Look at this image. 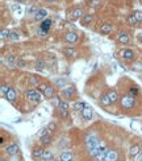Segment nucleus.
<instances>
[{
    "label": "nucleus",
    "mask_w": 142,
    "mask_h": 161,
    "mask_svg": "<svg viewBox=\"0 0 142 161\" xmlns=\"http://www.w3.org/2000/svg\"><path fill=\"white\" fill-rule=\"evenodd\" d=\"M57 108L61 110V111H70V102L66 100V99H62Z\"/></svg>",
    "instance_id": "c756f323"
},
{
    "label": "nucleus",
    "mask_w": 142,
    "mask_h": 161,
    "mask_svg": "<svg viewBox=\"0 0 142 161\" xmlns=\"http://www.w3.org/2000/svg\"><path fill=\"white\" fill-rule=\"evenodd\" d=\"M120 56L124 61L126 62H133L136 60V52L130 48H124V49L120 50Z\"/></svg>",
    "instance_id": "0eeeda50"
},
{
    "label": "nucleus",
    "mask_w": 142,
    "mask_h": 161,
    "mask_svg": "<svg viewBox=\"0 0 142 161\" xmlns=\"http://www.w3.org/2000/svg\"><path fill=\"white\" fill-rule=\"evenodd\" d=\"M17 4H22V3H25V0H14Z\"/></svg>",
    "instance_id": "8fccbe9b"
},
{
    "label": "nucleus",
    "mask_w": 142,
    "mask_h": 161,
    "mask_svg": "<svg viewBox=\"0 0 142 161\" xmlns=\"http://www.w3.org/2000/svg\"><path fill=\"white\" fill-rule=\"evenodd\" d=\"M28 66V61L22 60V58H17V62H16V67L18 69H24V67Z\"/></svg>",
    "instance_id": "c9c22d12"
},
{
    "label": "nucleus",
    "mask_w": 142,
    "mask_h": 161,
    "mask_svg": "<svg viewBox=\"0 0 142 161\" xmlns=\"http://www.w3.org/2000/svg\"><path fill=\"white\" fill-rule=\"evenodd\" d=\"M38 9H40V8H38L37 6H32L30 8L28 9V15H32V16L34 17V15L37 13V11H38Z\"/></svg>",
    "instance_id": "37998d69"
},
{
    "label": "nucleus",
    "mask_w": 142,
    "mask_h": 161,
    "mask_svg": "<svg viewBox=\"0 0 142 161\" xmlns=\"http://www.w3.org/2000/svg\"><path fill=\"white\" fill-rule=\"evenodd\" d=\"M112 31H113V25H112V23H104V24H101L99 32L103 36H108L109 33H112Z\"/></svg>",
    "instance_id": "4468645a"
},
{
    "label": "nucleus",
    "mask_w": 142,
    "mask_h": 161,
    "mask_svg": "<svg viewBox=\"0 0 142 161\" xmlns=\"http://www.w3.org/2000/svg\"><path fill=\"white\" fill-rule=\"evenodd\" d=\"M46 127L49 128V131H50L51 133H54L55 131H57V128H58V125H57V123H55V121H50V123H49Z\"/></svg>",
    "instance_id": "a19ab883"
},
{
    "label": "nucleus",
    "mask_w": 142,
    "mask_h": 161,
    "mask_svg": "<svg viewBox=\"0 0 142 161\" xmlns=\"http://www.w3.org/2000/svg\"><path fill=\"white\" fill-rule=\"evenodd\" d=\"M9 36H11V31H9V29L3 28V29H2V32H0V37H2V40H6V38H9Z\"/></svg>",
    "instance_id": "e433bc0d"
},
{
    "label": "nucleus",
    "mask_w": 142,
    "mask_h": 161,
    "mask_svg": "<svg viewBox=\"0 0 142 161\" xmlns=\"http://www.w3.org/2000/svg\"><path fill=\"white\" fill-rule=\"evenodd\" d=\"M33 19H34L36 21H43L45 19H47V11H46L45 8H40V9L37 11V13L34 15Z\"/></svg>",
    "instance_id": "f3484780"
},
{
    "label": "nucleus",
    "mask_w": 142,
    "mask_h": 161,
    "mask_svg": "<svg viewBox=\"0 0 142 161\" xmlns=\"http://www.w3.org/2000/svg\"><path fill=\"white\" fill-rule=\"evenodd\" d=\"M99 103H100V106H103V107H108V106L112 104V103H111L109 96H108V92H104V94H101V95H100Z\"/></svg>",
    "instance_id": "b1692460"
},
{
    "label": "nucleus",
    "mask_w": 142,
    "mask_h": 161,
    "mask_svg": "<svg viewBox=\"0 0 142 161\" xmlns=\"http://www.w3.org/2000/svg\"><path fill=\"white\" fill-rule=\"evenodd\" d=\"M6 62H7L8 67H11V69H13V67H16L17 58H16V56H13V54H9V56H7V58H6Z\"/></svg>",
    "instance_id": "c85d7f7f"
},
{
    "label": "nucleus",
    "mask_w": 142,
    "mask_h": 161,
    "mask_svg": "<svg viewBox=\"0 0 142 161\" xmlns=\"http://www.w3.org/2000/svg\"><path fill=\"white\" fill-rule=\"evenodd\" d=\"M116 41L121 44V45H128V44L130 42V36L129 33L126 31H120L119 33L116 35Z\"/></svg>",
    "instance_id": "6e6552de"
},
{
    "label": "nucleus",
    "mask_w": 142,
    "mask_h": 161,
    "mask_svg": "<svg viewBox=\"0 0 142 161\" xmlns=\"http://www.w3.org/2000/svg\"><path fill=\"white\" fill-rule=\"evenodd\" d=\"M80 115H82L83 120H91L92 116H94V110H92L90 106H87L86 108L80 112Z\"/></svg>",
    "instance_id": "412c9836"
},
{
    "label": "nucleus",
    "mask_w": 142,
    "mask_h": 161,
    "mask_svg": "<svg viewBox=\"0 0 142 161\" xmlns=\"http://www.w3.org/2000/svg\"><path fill=\"white\" fill-rule=\"evenodd\" d=\"M18 38H20V35H18V32H17V31H12V32H11V36H9V40L17 41Z\"/></svg>",
    "instance_id": "79ce46f5"
},
{
    "label": "nucleus",
    "mask_w": 142,
    "mask_h": 161,
    "mask_svg": "<svg viewBox=\"0 0 142 161\" xmlns=\"http://www.w3.org/2000/svg\"><path fill=\"white\" fill-rule=\"evenodd\" d=\"M63 54H65L67 58H75L78 56V50L75 49L74 46H66L65 49H63Z\"/></svg>",
    "instance_id": "dca6fc26"
},
{
    "label": "nucleus",
    "mask_w": 142,
    "mask_h": 161,
    "mask_svg": "<svg viewBox=\"0 0 142 161\" xmlns=\"http://www.w3.org/2000/svg\"><path fill=\"white\" fill-rule=\"evenodd\" d=\"M28 85L32 86V87H38L41 85V79L38 75H34V74H30L28 78Z\"/></svg>",
    "instance_id": "aec40b11"
},
{
    "label": "nucleus",
    "mask_w": 142,
    "mask_h": 161,
    "mask_svg": "<svg viewBox=\"0 0 142 161\" xmlns=\"http://www.w3.org/2000/svg\"><path fill=\"white\" fill-rule=\"evenodd\" d=\"M67 86V79L66 78H57V79H54V87H58V89H65V87Z\"/></svg>",
    "instance_id": "bb28decb"
},
{
    "label": "nucleus",
    "mask_w": 142,
    "mask_h": 161,
    "mask_svg": "<svg viewBox=\"0 0 142 161\" xmlns=\"http://www.w3.org/2000/svg\"><path fill=\"white\" fill-rule=\"evenodd\" d=\"M45 67H46V63L42 58H37V60L34 61V69H36L37 71H43Z\"/></svg>",
    "instance_id": "a878e982"
},
{
    "label": "nucleus",
    "mask_w": 142,
    "mask_h": 161,
    "mask_svg": "<svg viewBox=\"0 0 142 161\" xmlns=\"http://www.w3.org/2000/svg\"><path fill=\"white\" fill-rule=\"evenodd\" d=\"M59 161H74V152L72 150H63L59 156Z\"/></svg>",
    "instance_id": "4be33fe9"
},
{
    "label": "nucleus",
    "mask_w": 142,
    "mask_h": 161,
    "mask_svg": "<svg viewBox=\"0 0 142 161\" xmlns=\"http://www.w3.org/2000/svg\"><path fill=\"white\" fill-rule=\"evenodd\" d=\"M25 98L29 100V102H32V103H34V104H37V103H40L41 102V92L38 91V90H36V89H28V90H25Z\"/></svg>",
    "instance_id": "7ed1b4c3"
},
{
    "label": "nucleus",
    "mask_w": 142,
    "mask_h": 161,
    "mask_svg": "<svg viewBox=\"0 0 142 161\" xmlns=\"http://www.w3.org/2000/svg\"><path fill=\"white\" fill-rule=\"evenodd\" d=\"M58 115H59L61 119L66 120V119H68V116H70V111H61V110H58Z\"/></svg>",
    "instance_id": "ea45409f"
},
{
    "label": "nucleus",
    "mask_w": 142,
    "mask_h": 161,
    "mask_svg": "<svg viewBox=\"0 0 142 161\" xmlns=\"http://www.w3.org/2000/svg\"><path fill=\"white\" fill-rule=\"evenodd\" d=\"M141 152H142L141 145H140V144H137V143H134V144H132L130 147H129V149H128V156H129V159H130V160H134V159H136L137 156H138Z\"/></svg>",
    "instance_id": "1a4fd4ad"
},
{
    "label": "nucleus",
    "mask_w": 142,
    "mask_h": 161,
    "mask_svg": "<svg viewBox=\"0 0 142 161\" xmlns=\"http://www.w3.org/2000/svg\"><path fill=\"white\" fill-rule=\"evenodd\" d=\"M133 15L136 16V19H137V21H138V23L142 21V11H134Z\"/></svg>",
    "instance_id": "a18cd8bd"
},
{
    "label": "nucleus",
    "mask_w": 142,
    "mask_h": 161,
    "mask_svg": "<svg viewBox=\"0 0 142 161\" xmlns=\"http://www.w3.org/2000/svg\"><path fill=\"white\" fill-rule=\"evenodd\" d=\"M108 96H109V99H111V103L112 104H116L117 102L120 100V95H119V92H117L116 89H112L108 91Z\"/></svg>",
    "instance_id": "5701e85b"
},
{
    "label": "nucleus",
    "mask_w": 142,
    "mask_h": 161,
    "mask_svg": "<svg viewBox=\"0 0 142 161\" xmlns=\"http://www.w3.org/2000/svg\"><path fill=\"white\" fill-rule=\"evenodd\" d=\"M129 94H130V95H133L134 98H137V96L140 95V90H138V87H137V86H130V89H129Z\"/></svg>",
    "instance_id": "58836bf2"
},
{
    "label": "nucleus",
    "mask_w": 142,
    "mask_h": 161,
    "mask_svg": "<svg viewBox=\"0 0 142 161\" xmlns=\"http://www.w3.org/2000/svg\"><path fill=\"white\" fill-rule=\"evenodd\" d=\"M86 3H87L88 7H91V8H94V9L100 8L101 4H103L101 0H86Z\"/></svg>",
    "instance_id": "7c9ffc66"
},
{
    "label": "nucleus",
    "mask_w": 142,
    "mask_h": 161,
    "mask_svg": "<svg viewBox=\"0 0 142 161\" xmlns=\"http://www.w3.org/2000/svg\"><path fill=\"white\" fill-rule=\"evenodd\" d=\"M4 152L7 153V156H9V157H12V156H17V153L20 152V147H18L17 144H8L6 148H4Z\"/></svg>",
    "instance_id": "9d476101"
},
{
    "label": "nucleus",
    "mask_w": 142,
    "mask_h": 161,
    "mask_svg": "<svg viewBox=\"0 0 142 161\" xmlns=\"http://www.w3.org/2000/svg\"><path fill=\"white\" fill-rule=\"evenodd\" d=\"M0 161H7V160H6V159H2V160H0Z\"/></svg>",
    "instance_id": "3c124183"
},
{
    "label": "nucleus",
    "mask_w": 142,
    "mask_h": 161,
    "mask_svg": "<svg viewBox=\"0 0 142 161\" xmlns=\"http://www.w3.org/2000/svg\"><path fill=\"white\" fill-rule=\"evenodd\" d=\"M53 24H54V21H53L51 19H45L43 21H41V24H40V31L42 32V36H45L46 33L50 31L51 27H53Z\"/></svg>",
    "instance_id": "9b49d317"
},
{
    "label": "nucleus",
    "mask_w": 142,
    "mask_h": 161,
    "mask_svg": "<svg viewBox=\"0 0 142 161\" xmlns=\"http://www.w3.org/2000/svg\"><path fill=\"white\" fill-rule=\"evenodd\" d=\"M61 95H62L66 100L74 99L75 96H76V87H75L74 85H67L65 89L61 90Z\"/></svg>",
    "instance_id": "423d86ee"
},
{
    "label": "nucleus",
    "mask_w": 142,
    "mask_h": 161,
    "mask_svg": "<svg viewBox=\"0 0 142 161\" xmlns=\"http://www.w3.org/2000/svg\"><path fill=\"white\" fill-rule=\"evenodd\" d=\"M49 133H51V132H50V131H49L47 127H45V128H42V129L40 131V133H38V136H40V138H43V136H46V135H49Z\"/></svg>",
    "instance_id": "c03bdc74"
},
{
    "label": "nucleus",
    "mask_w": 142,
    "mask_h": 161,
    "mask_svg": "<svg viewBox=\"0 0 142 161\" xmlns=\"http://www.w3.org/2000/svg\"><path fill=\"white\" fill-rule=\"evenodd\" d=\"M119 104H120V108L122 111H132L137 104V98H134L133 95H130L129 92H126V94L120 96Z\"/></svg>",
    "instance_id": "f257e3e1"
},
{
    "label": "nucleus",
    "mask_w": 142,
    "mask_h": 161,
    "mask_svg": "<svg viewBox=\"0 0 142 161\" xmlns=\"http://www.w3.org/2000/svg\"><path fill=\"white\" fill-rule=\"evenodd\" d=\"M119 160H120V153L117 149H109L104 159V161H119Z\"/></svg>",
    "instance_id": "ddd939ff"
},
{
    "label": "nucleus",
    "mask_w": 142,
    "mask_h": 161,
    "mask_svg": "<svg viewBox=\"0 0 142 161\" xmlns=\"http://www.w3.org/2000/svg\"><path fill=\"white\" fill-rule=\"evenodd\" d=\"M42 95H43V98H45V99H49V100L54 99L55 98V87L51 86V85H47L45 91L42 92Z\"/></svg>",
    "instance_id": "f8f14e48"
},
{
    "label": "nucleus",
    "mask_w": 142,
    "mask_h": 161,
    "mask_svg": "<svg viewBox=\"0 0 142 161\" xmlns=\"http://www.w3.org/2000/svg\"><path fill=\"white\" fill-rule=\"evenodd\" d=\"M99 147H100V145H99ZM99 147L88 149V156H90V157H92V159H97V155H99Z\"/></svg>",
    "instance_id": "f704fd0d"
},
{
    "label": "nucleus",
    "mask_w": 142,
    "mask_h": 161,
    "mask_svg": "<svg viewBox=\"0 0 142 161\" xmlns=\"http://www.w3.org/2000/svg\"><path fill=\"white\" fill-rule=\"evenodd\" d=\"M94 20H95L94 13H86L84 16L82 17V25L83 27H88V25H91V24L94 23Z\"/></svg>",
    "instance_id": "a211bd4d"
},
{
    "label": "nucleus",
    "mask_w": 142,
    "mask_h": 161,
    "mask_svg": "<svg viewBox=\"0 0 142 161\" xmlns=\"http://www.w3.org/2000/svg\"><path fill=\"white\" fill-rule=\"evenodd\" d=\"M63 41H65L67 45H74V44L79 42V33L75 31H67L65 35H63Z\"/></svg>",
    "instance_id": "20e7f679"
},
{
    "label": "nucleus",
    "mask_w": 142,
    "mask_h": 161,
    "mask_svg": "<svg viewBox=\"0 0 142 161\" xmlns=\"http://www.w3.org/2000/svg\"><path fill=\"white\" fill-rule=\"evenodd\" d=\"M9 89H11V86H8L6 83H3L2 87H0V92H2V96L3 98H6V95H7V92L9 91Z\"/></svg>",
    "instance_id": "4c0bfd02"
},
{
    "label": "nucleus",
    "mask_w": 142,
    "mask_h": 161,
    "mask_svg": "<svg viewBox=\"0 0 142 161\" xmlns=\"http://www.w3.org/2000/svg\"><path fill=\"white\" fill-rule=\"evenodd\" d=\"M84 144L87 145L88 149H91V148H97V147L100 145V139H99V136H97L96 133L90 132V133L86 135V138H84Z\"/></svg>",
    "instance_id": "f03ea898"
},
{
    "label": "nucleus",
    "mask_w": 142,
    "mask_h": 161,
    "mask_svg": "<svg viewBox=\"0 0 142 161\" xmlns=\"http://www.w3.org/2000/svg\"><path fill=\"white\" fill-rule=\"evenodd\" d=\"M43 152H45V149H43L42 145H40V147H34L33 150H32V157L34 160H42Z\"/></svg>",
    "instance_id": "2eb2a0df"
},
{
    "label": "nucleus",
    "mask_w": 142,
    "mask_h": 161,
    "mask_svg": "<svg viewBox=\"0 0 142 161\" xmlns=\"http://www.w3.org/2000/svg\"><path fill=\"white\" fill-rule=\"evenodd\" d=\"M87 107V104H86V102H83V100H76L74 104H72V108H74L75 111H83Z\"/></svg>",
    "instance_id": "2f4dec72"
},
{
    "label": "nucleus",
    "mask_w": 142,
    "mask_h": 161,
    "mask_svg": "<svg viewBox=\"0 0 142 161\" xmlns=\"http://www.w3.org/2000/svg\"><path fill=\"white\" fill-rule=\"evenodd\" d=\"M4 99H7L9 103H14V100L17 99V91L14 90V87L11 86V89H9V91L7 92V95H6V98Z\"/></svg>",
    "instance_id": "6ab92c4d"
},
{
    "label": "nucleus",
    "mask_w": 142,
    "mask_h": 161,
    "mask_svg": "<svg viewBox=\"0 0 142 161\" xmlns=\"http://www.w3.org/2000/svg\"><path fill=\"white\" fill-rule=\"evenodd\" d=\"M46 87H47V85H46V83H41L40 86H38V91H40L41 94H42V92L45 91V89H46Z\"/></svg>",
    "instance_id": "49530a36"
},
{
    "label": "nucleus",
    "mask_w": 142,
    "mask_h": 161,
    "mask_svg": "<svg viewBox=\"0 0 142 161\" xmlns=\"http://www.w3.org/2000/svg\"><path fill=\"white\" fill-rule=\"evenodd\" d=\"M84 9L82 7H75L72 8L71 11H68V15H67V19L70 21H76V20H80V19L84 16Z\"/></svg>",
    "instance_id": "39448f33"
},
{
    "label": "nucleus",
    "mask_w": 142,
    "mask_h": 161,
    "mask_svg": "<svg viewBox=\"0 0 142 161\" xmlns=\"http://www.w3.org/2000/svg\"><path fill=\"white\" fill-rule=\"evenodd\" d=\"M137 40H138V42H140L141 45H142V32H141V33H138V35H137Z\"/></svg>",
    "instance_id": "de8ad7c7"
},
{
    "label": "nucleus",
    "mask_w": 142,
    "mask_h": 161,
    "mask_svg": "<svg viewBox=\"0 0 142 161\" xmlns=\"http://www.w3.org/2000/svg\"><path fill=\"white\" fill-rule=\"evenodd\" d=\"M42 161H55L54 157H53V152H51V150L45 149L43 156H42Z\"/></svg>",
    "instance_id": "72a5a7b5"
},
{
    "label": "nucleus",
    "mask_w": 142,
    "mask_h": 161,
    "mask_svg": "<svg viewBox=\"0 0 142 161\" xmlns=\"http://www.w3.org/2000/svg\"><path fill=\"white\" fill-rule=\"evenodd\" d=\"M40 143H41L42 147H47V145H50V144L53 143V136H51V133L43 136V138H40Z\"/></svg>",
    "instance_id": "cd10ccee"
},
{
    "label": "nucleus",
    "mask_w": 142,
    "mask_h": 161,
    "mask_svg": "<svg viewBox=\"0 0 142 161\" xmlns=\"http://www.w3.org/2000/svg\"><path fill=\"white\" fill-rule=\"evenodd\" d=\"M108 150H109V148H107L105 145H100V147H99V155H97V159L96 160L104 161L107 153H108Z\"/></svg>",
    "instance_id": "393cba45"
},
{
    "label": "nucleus",
    "mask_w": 142,
    "mask_h": 161,
    "mask_svg": "<svg viewBox=\"0 0 142 161\" xmlns=\"http://www.w3.org/2000/svg\"><path fill=\"white\" fill-rule=\"evenodd\" d=\"M134 161H142V152H141V153L134 159Z\"/></svg>",
    "instance_id": "09e8293b"
},
{
    "label": "nucleus",
    "mask_w": 142,
    "mask_h": 161,
    "mask_svg": "<svg viewBox=\"0 0 142 161\" xmlns=\"http://www.w3.org/2000/svg\"><path fill=\"white\" fill-rule=\"evenodd\" d=\"M126 23H128L130 27H134V25L138 24V21H137V19H136V16L133 13H129L128 16H126Z\"/></svg>",
    "instance_id": "473e14b6"
}]
</instances>
